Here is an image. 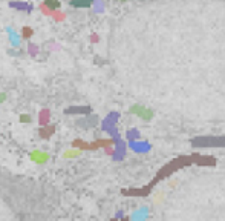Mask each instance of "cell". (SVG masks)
<instances>
[{
	"label": "cell",
	"mask_w": 225,
	"mask_h": 221,
	"mask_svg": "<svg viewBox=\"0 0 225 221\" xmlns=\"http://www.w3.org/2000/svg\"><path fill=\"white\" fill-rule=\"evenodd\" d=\"M130 114L139 117V118H143V120H146V121H149V120L153 118V110L146 108V106H143V105H132Z\"/></svg>",
	"instance_id": "6da1fadb"
},
{
	"label": "cell",
	"mask_w": 225,
	"mask_h": 221,
	"mask_svg": "<svg viewBox=\"0 0 225 221\" xmlns=\"http://www.w3.org/2000/svg\"><path fill=\"white\" fill-rule=\"evenodd\" d=\"M6 97H8V95H6V92H0V105L6 101Z\"/></svg>",
	"instance_id": "8fae6325"
},
{
	"label": "cell",
	"mask_w": 225,
	"mask_h": 221,
	"mask_svg": "<svg viewBox=\"0 0 225 221\" xmlns=\"http://www.w3.org/2000/svg\"><path fill=\"white\" fill-rule=\"evenodd\" d=\"M31 121H32V117H31L29 114H21V115H20V123L28 125V123H31Z\"/></svg>",
	"instance_id": "ba28073f"
},
{
	"label": "cell",
	"mask_w": 225,
	"mask_h": 221,
	"mask_svg": "<svg viewBox=\"0 0 225 221\" xmlns=\"http://www.w3.org/2000/svg\"><path fill=\"white\" fill-rule=\"evenodd\" d=\"M37 49H38V46H37V45H32V43H29V52H31L32 55H34V54H37V52H38Z\"/></svg>",
	"instance_id": "30bf717a"
},
{
	"label": "cell",
	"mask_w": 225,
	"mask_h": 221,
	"mask_svg": "<svg viewBox=\"0 0 225 221\" xmlns=\"http://www.w3.org/2000/svg\"><path fill=\"white\" fill-rule=\"evenodd\" d=\"M118 2H126V0H118Z\"/></svg>",
	"instance_id": "7c38bea8"
},
{
	"label": "cell",
	"mask_w": 225,
	"mask_h": 221,
	"mask_svg": "<svg viewBox=\"0 0 225 221\" xmlns=\"http://www.w3.org/2000/svg\"><path fill=\"white\" fill-rule=\"evenodd\" d=\"M66 114H91V108H81V106H78V108H68L66 109Z\"/></svg>",
	"instance_id": "52a82bcc"
},
{
	"label": "cell",
	"mask_w": 225,
	"mask_h": 221,
	"mask_svg": "<svg viewBox=\"0 0 225 221\" xmlns=\"http://www.w3.org/2000/svg\"><path fill=\"white\" fill-rule=\"evenodd\" d=\"M29 158L34 161V163H37V165H45V163H48L49 161V154L48 152H45V150H40V149H35V150H32L31 154H29Z\"/></svg>",
	"instance_id": "3957f363"
},
{
	"label": "cell",
	"mask_w": 225,
	"mask_h": 221,
	"mask_svg": "<svg viewBox=\"0 0 225 221\" xmlns=\"http://www.w3.org/2000/svg\"><path fill=\"white\" fill-rule=\"evenodd\" d=\"M9 6H11V8H16V9H20V11H26V12H31V11L34 9L32 5L25 3V2H12V3H9Z\"/></svg>",
	"instance_id": "5b68a950"
},
{
	"label": "cell",
	"mask_w": 225,
	"mask_h": 221,
	"mask_svg": "<svg viewBox=\"0 0 225 221\" xmlns=\"http://www.w3.org/2000/svg\"><path fill=\"white\" fill-rule=\"evenodd\" d=\"M5 31H6V34H8L9 45H11V46H14V48H19L20 45H21V38H23V37L20 36V32H17L12 26H6V28H5Z\"/></svg>",
	"instance_id": "7a4b0ae2"
},
{
	"label": "cell",
	"mask_w": 225,
	"mask_h": 221,
	"mask_svg": "<svg viewBox=\"0 0 225 221\" xmlns=\"http://www.w3.org/2000/svg\"><path fill=\"white\" fill-rule=\"evenodd\" d=\"M78 155H80V150H68V152H64L66 158H74V157H78Z\"/></svg>",
	"instance_id": "9c48e42d"
},
{
	"label": "cell",
	"mask_w": 225,
	"mask_h": 221,
	"mask_svg": "<svg viewBox=\"0 0 225 221\" xmlns=\"http://www.w3.org/2000/svg\"><path fill=\"white\" fill-rule=\"evenodd\" d=\"M43 3H45V6L49 8L51 11H57V9H60V6H61V2H60V0H43Z\"/></svg>",
	"instance_id": "8992f818"
},
{
	"label": "cell",
	"mask_w": 225,
	"mask_h": 221,
	"mask_svg": "<svg viewBox=\"0 0 225 221\" xmlns=\"http://www.w3.org/2000/svg\"><path fill=\"white\" fill-rule=\"evenodd\" d=\"M95 3V0H69V5L72 8H77V9H86V8H91Z\"/></svg>",
	"instance_id": "277c9868"
}]
</instances>
